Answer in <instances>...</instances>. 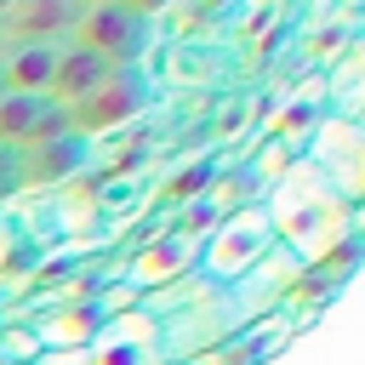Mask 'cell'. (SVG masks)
Instances as JSON below:
<instances>
[{
    "mask_svg": "<svg viewBox=\"0 0 365 365\" xmlns=\"http://www.w3.org/2000/svg\"><path fill=\"white\" fill-rule=\"evenodd\" d=\"M262 217H268V228H274V245H285L297 262L331 257V251L348 240V228H354V205H348L302 154L268 182Z\"/></svg>",
    "mask_w": 365,
    "mask_h": 365,
    "instance_id": "6da1fadb",
    "label": "cell"
},
{
    "mask_svg": "<svg viewBox=\"0 0 365 365\" xmlns=\"http://www.w3.org/2000/svg\"><path fill=\"white\" fill-rule=\"evenodd\" d=\"M268 251H274V228H268L262 205H245V211H234V217L205 240L200 268H205L217 285H240V279H245Z\"/></svg>",
    "mask_w": 365,
    "mask_h": 365,
    "instance_id": "7a4b0ae2",
    "label": "cell"
},
{
    "mask_svg": "<svg viewBox=\"0 0 365 365\" xmlns=\"http://www.w3.org/2000/svg\"><path fill=\"white\" fill-rule=\"evenodd\" d=\"M302 160H308L348 205L365 194V125H354V120H342V114L314 120V143H308Z\"/></svg>",
    "mask_w": 365,
    "mask_h": 365,
    "instance_id": "3957f363",
    "label": "cell"
},
{
    "mask_svg": "<svg viewBox=\"0 0 365 365\" xmlns=\"http://www.w3.org/2000/svg\"><path fill=\"white\" fill-rule=\"evenodd\" d=\"M143 40H148V23H143L137 11H125L120 0H108V6H86V11H80V29H74V46L103 51V57L120 63V68H137Z\"/></svg>",
    "mask_w": 365,
    "mask_h": 365,
    "instance_id": "277c9868",
    "label": "cell"
},
{
    "mask_svg": "<svg viewBox=\"0 0 365 365\" xmlns=\"http://www.w3.org/2000/svg\"><path fill=\"white\" fill-rule=\"evenodd\" d=\"M137 108H143V80H137V68H120L108 86H97L91 97H80V103L63 108V114H68V131H74V137H97V131H108V125H125Z\"/></svg>",
    "mask_w": 365,
    "mask_h": 365,
    "instance_id": "5b68a950",
    "label": "cell"
},
{
    "mask_svg": "<svg viewBox=\"0 0 365 365\" xmlns=\"http://www.w3.org/2000/svg\"><path fill=\"white\" fill-rule=\"evenodd\" d=\"M63 131H68V114L46 91H6L0 97V143L6 148H29V143L63 137Z\"/></svg>",
    "mask_w": 365,
    "mask_h": 365,
    "instance_id": "8992f818",
    "label": "cell"
},
{
    "mask_svg": "<svg viewBox=\"0 0 365 365\" xmlns=\"http://www.w3.org/2000/svg\"><path fill=\"white\" fill-rule=\"evenodd\" d=\"M86 0H11L0 11V40H74Z\"/></svg>",
    "mask_w": 365,
    "mask_h": 365,
    "instance_id": "52a82bcc",
    "label": "cell"
},
{
    "mask_svg": "<svg viewBox=\"0 0 365 365\" xmlns=\"http://www.w3.org/2000/svg\"><path fill=\"white\" fill-rule=\"evenodd\" d=\"M120 74V63H108L103 51H91V46H63V57H57V74H51V86H46V97L57 103V108H74L80 97H91L97 86H108Z\"/></svg>",
    "mask_w": 365,
    "mask_h": 365,
    "instance_id": "ba28073f",
    "label": "cell"
},
{
    "mask_svg": "<svg viewBox=\"0 0 365 365\" xmlns=\"http://www.w3.org/2000/svg\"><path fill=\"white\" fill-rule=\"evenodd\" d=\"M63 46L68 40H11V46H0V80H6V91H46L51 74H57Z\"/></svg>",
    "mask_w": 365,
    "mask_h": 365,
    "instance_id": "9c48e42d",
    "label": "cell"
},
{
    "mask_svg": "<svg viewBox=\"0 0 365 365\" xmlns=\"http://www.w3.org/2000/svg\"><path fill=\"white\" fill-rule=\"evenodd\" d=\"M120 6H125V11H137V17L148 23V17H154V11H165L171 0H120Z\"/></svg>",
    "mask_w": 365,
    "mask_h": 365,
    "instance_id": "30bf717a",
    "label": "cell"
},
{
    "mask_svg": "<svg viewBox=\"0 0 365 365\" xmlns=\"http://www.w3.org/2000/svg\"><path fill=\"white\" fill-rule=\"evenodd\" d=\"M86 6H108V0H86Z\"/></svg>",
    "mask_w": 365,
    "mask_h": 365,
    "instance_id": "8fae6325",
    "label": "cell"
},
{
    "mask_svg": "<svg viewBox=\"0 0 365 365\" xmlns=\"http://www.w3.org/2000/svg\"><path fill=\"white\" fill-rule=\"evenodd\" d=\"M0 97H6V80H0Z\"/></svg>",
    "mask_w": 365,
    "mask_h": 365,
    "instance_id": "7c38bea8",
    "label": "cell"
},
{
    "mask_svg": "<svg viewBox=\"0 0 365 365\" xmlns=\"http://www.w3.org/2000/svg\"><path fill=\"white\" fill-rule=\"evenodd\" d=\"M6 6H11V0H0V11H6Z\"/></svg>",
    "mask_w": 365,
    "mask_h": 365,
    "instance_id": "4fadbf2b",
    "label": "cell"
},
{
    "mask_svg": "<svg viewBox=\"0 0 365 365\" xmlns=\"http://www.w3.org/2000/svg\"><path fill=\"white\" fill-rule=\"evenodd\" d=\"M0 46H6V40H0Z\"/></svg>",
    "mask_w": 365,
    "mask_h": 365,
    "instance_id": "5bb4252c",
    "label": "cell"
}]
</instances>
